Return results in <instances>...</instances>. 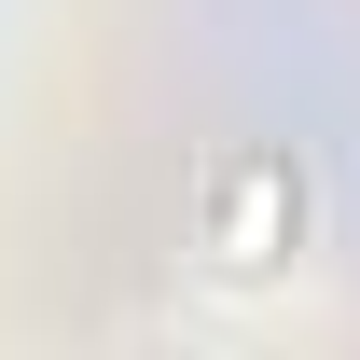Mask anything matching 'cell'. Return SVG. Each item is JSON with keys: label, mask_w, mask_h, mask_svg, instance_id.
I'll use <instances>...</instances> for the list:
<instances>
[{"label": "cell", "mask_w": 360, "mask_h": 360, "mask_svg": "<svg viewBox=\"0 0 360 360\" xmlns=\"http://www.w3.org/2000/svg\"><path fill=\"white\" fill-rule=\"evenodd\" d=\"M194 250H208V277H291V250H305V167L291 153H222L208 208H194Z\"/></svg>", "instance_id": "6da1fadb"}]
</instances>
